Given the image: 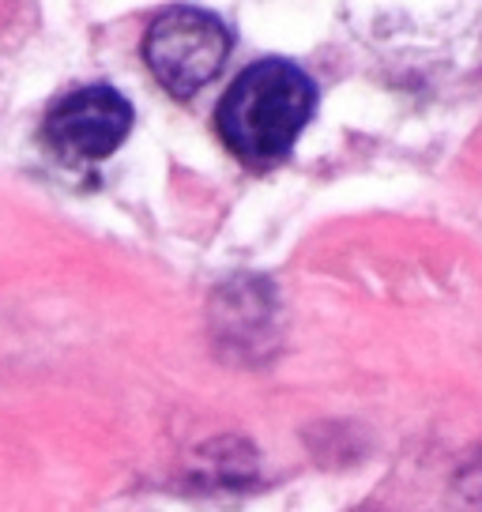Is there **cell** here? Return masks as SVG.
<instances>
[{"mask_svg":"<svg viewBox=\"0 0 482 512\" xmlns=\"http://www.w3.org/2000/svg\"><path fill=\"white\" fill-rule=\"evenodd\" d=\"M317 91L290 61H260L245 68L219 106V132L245 162H275L309 125Z\"/></svg>","mask_w":482,"mask_h":512,"instance_id":"6da1fadb","label":"cell"},{"mask_svg":"<svg viewBox=\"0 0 482 512\" xmlns=\"http://www.w3.org/2000/svg\"><path fill=\"white\" fill-rule=\"evenodd\" d=\"M230 34L211 12L170 8L162 12L144 38L147 68L174 98L196 95L223 68Z\"/></svg>","mask_w":482,"mask_h":512,"instance_id":"7a4b0ae2","label":"cell"},{"mask_svg":"<svg viewBox=\"0 0 482 512\" xmlns=\"http://www.w3.org/2000/svg\"><path fill=\"white\" fill-rule=\"evenodd\" d=\"M132 128V106L113 87H83L46 117V140L65 159L95 162L113 155Z\"/></svg>","mask_w":482,"mask_h":512,"instance_id":"3957f363","label":"cell"}]
</instances>
